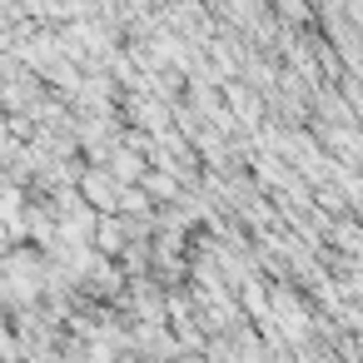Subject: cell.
<instances>
[{"instance_id": "obj_2", "label": "cell", "mask_w": 363, "mask_h": 363, "mask_svg": "<svg viewBox=\"0 0 363 363\" xmlns=\"http://www.w3.org/2000/svg\"><path fill=\"white\" fill-rule=\"evenodd\" d=\"M130 308H135L140 323H169V303H164V294H160L155 284H145V279L130 284Z\"/></svg>"}, {"instance_id": "obj_5", "label": "cell", "mask_w": 363, "mask_h": 363, "mask_svg": "<svg viewBox=\"0 0 363 363\" xmlns=\"http://www.w3.org/2000/svg\"><path fill=\"white\" fill-rule=\"evenodd\" d=\"M224 100H229V110H234L244 125H259V100L249 95V85H239V80H234V85H224Z\"/></svg>"}, {"instance_id": "obj_3", "label": "cell", "mask_w": 363, "mask_h": 363, "mask_svg": "<svg viewBox=\"0 0 363 363\" xmlns=\"http://www.w3.org/2000/svg\"><path fill=\"white\" fill-rule=\"evenodd\" d=\"M105 169H110V174H115L120 184H140V179L150 174V160H145V155H140L135 145H120V150H115V155L105 160Z\"/></svg>"}, {"instance_id": "obj_4", "label": "cell", "mask_w": 363, "mask_h": 363, "mask_svg": "<svg viewBox=\"0 0 363 363\" xmlns=\"http://www.w3.org/2000/svg\"><path fill=\"white\" fill-rule=\"evenodd\" d=\"M318 140L338 155V160H363V135L353 125H318Z\"/></svg>"}, {"instance_id": "obj_1", "label": "cell", "mask_w": 363, "mask_h": 363, "mask_svg": "<svg viewBox=\"0 0 363 363\" xmlns=\"http://www.w3.org/2000/svg\"><path fill=\"white\" fill-rule=\"evenodd\" d=\"M80 194H85L100 214H120V194H125V184H120L110 169H80Z\"/></svg>"}]
</instances>
